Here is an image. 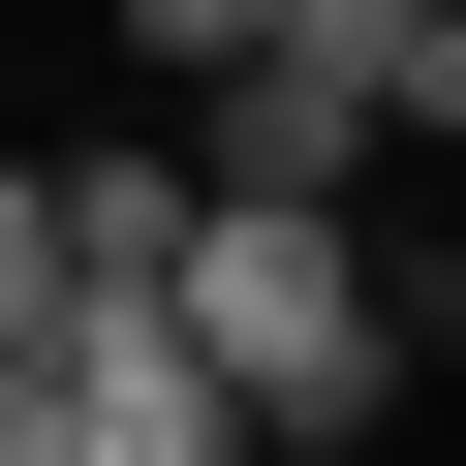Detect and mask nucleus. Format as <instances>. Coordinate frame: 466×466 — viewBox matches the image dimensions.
<instances>
[{
	"label": "nucleus",
	"instance_id": "0eeeda50",
	"mask_svg": "<svg viewBox=\"0 0 466 466\" xmlns=\"http://www.w3.org/2000/svg\"><path fill=\"white\" fill-rule=\"evenodd\" d=\"M342 466H373V435H342Z\"/></svg>",
	"mask_w": 466,
	"mask_h": 466
},
{
	"label": "nucleus",
	"instance_id": "f03ea898",
	"mask_svg": "<svg viewBox=\"0 0 466 466\" xmlns=\"http://www.w3.org/2000/svg\"><path fill=\"white\" fill-rule=\"evenodd\" d=\"M466 125V0H249L187 63V187H373Z\"/></svg>",
	"mask_w": 466,
	"mask_h": 466
},
{
	"label": "nucleus",
	"instance_id": "20e7f679",
	"mask_svg": "<svg viewBox=\"0 0 466 466\" xmlns=\"http://www.w3.org/2000/svg\"><path fill=\"white\" fill-rule=\"evenodd\" d=\"M94 311V218H63V156H0V342H63Z\"/></svg>",
	"mask_w": 466,
	"mask_h": 466
},
{
	"label": "nucleus",
	"instance_id": "7ed1b4c3",
	"mask_svg": "<svg viewBox=\"0 0 466 466\" xmlns=\"http://www.w3.org/2000/svg\"><path fill=\"white\" fill-rule=\"evenodd\" d=\"M63 435H94V466H249V404H218L156 311H63Z\"/></svg>",
	"mask_w": 466,
	"mask_h": 466
},
{
	"label": "nucleus",
	"instance_id": "f257e3e1",
	"mask_svg": "<svg viewBox=\"0 0 466 466\" xmlns=\"http://www.w3.org/2000/svg\"><path fill=\"white\" fill-rule=\"evenodd\" d=\"M125 311L249 404V466H342V435H404V373H435V249H373L342 187H187Z\"/></svg>",
	"mask_w": 466,
	"mask_h": 466
},
{
	"label": "nucleus",
	"instance_id": "39448f33",
	"mask_svg": "<svg viewBox=\"0 0 466 466\" xmlns=\"http://www.w3.org/2000/svg\"><path fill=\"white\" fill-rule=\"evenodd\" d=\"M0 466H94V435H63V342H0Z\"/></svg>",
	"mask_w": 466,
	"mask_h": 466
},
{
	"label": "nucleus",
	"instance_id": "423d86ee",
	"mask_svg": "<svg viewBox=\"0 0 466 466\" xmlns=\"http://www.w3.org/2000/svg\"><path fill=\"white\" fill-rule=\"evenodd\" d=\"M218 32H249V0H125V63H156V94H187V63H218Z\"/></svg>",
	"mask_w": 466,
	"mask_h": 466
}]
</instances>
